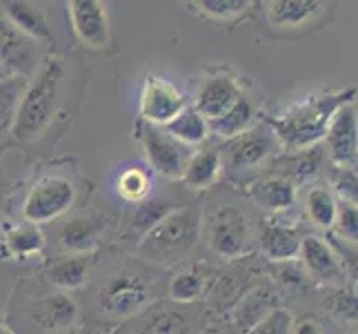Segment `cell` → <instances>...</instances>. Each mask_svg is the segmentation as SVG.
I'll return each instance as SVG.
<instances>
[{
    "instance_id": "cell-1",
    "label": "cell",
    "mask_w": 358,
    "mask_h": 334,
    "mask_svg": "<svg viewBox=\"0 0 358 334\" xmlns=\"http://www.w3.org/2000/svg\"><path fill=\"white\" fill-rule=\"evenodd\" d=\"M356 90L350 88L338 94H320V96H310L307 101L289 107L280 118L271 120L274 127V139L278 147H285L287 152H303L316 147L320 139H325L327 125L334 111L354 101Z\"/></svg>"
},
{
    "instance_id": "cell-2",
    "label": "cell",
    "mask_w": 358,
    "mask_h": 334,
    "mask_svg": "<svg viewBox=\"0 0 358 334\" xmlns=\"http://www.w3.org/2000/svg\"><path fill=\"white\" fill-rule=\"evenodd\" d=\"M63 81V65L60 60H47L38 69L31 85H27L16 105L14 123H11V134L20 143H34L52 125L56 105H58V90Z\"/></svg>"
},
{
    "instance_id": "cell-3",
    "label": "cell",
    "mask_w": 358,
    "mask_h": 334,
    "mask_svg": "<svg viewBox=\"0 0 358 334\" xmlns=\"http://www.w3.org/2000/svg\"><path fill=\"white\" fill-rule=\"evenodd\" d=\"M201 234V212L199 207H182L171 212L143 234L138 254L143 261L156 265H171L187 256Z\"/></svg>"
},
{
    "instance_id": "cell-4",
    "label": "cell",
    "mask_w": 358,
    "mask_h": 334,
    "mask_svg": "<svg viewBox=\"0 0 358 334\" xmlns=\"http://www.w3.org/2000/svg\"><path fill=\"white\" fill-rule=\"evenodd\" d=\"M205 241L209 252L225 261L245 256L252 250L250 216L234 205H218L205 221Z\"/></svg>"
},
{
    "instance_id": "cell-5",
    "label": "cell",
    "mask_w": 358,
    "mask_h": 334,
    "mask_svg": "<svg viewBox=\"0 0 358 334\" xmlns=\"http://www.w3.org/2000/svg\"><path fill=\"white\" fill-rule=\"evenodd\" d=\"M152 303V288L147 279L136 270H120L109 277L98 290V307L101 312L127 321L143 314V310Z\"/></svg>"
},
{
    "instance_id": "cell-6",
    "label": "cell",
    "mask_w": 358,
    "mask_h": 334,
    "mask_svg": "<svg viewBox=\"0 0 358 334\" xmlns=\"http://www.w3.org/2000/svg\"><path fill=\"white\" fill-rule=\"evenodd\" d=\"M76 201V188L65 176H45L31 185L22 201V218L29 225H45L69 212Z\"/></svg>"
},
{
    "instance_id": "cell-7",
    "label": "cell",
    "mask_w": 358,
    "mask_h": 334,
    "mask_svg": "<svg viewBox=\"0 0 358 334\" xmlns=\"http://www.w3.org/2000/svg\"><path fill=\"white\" fill-rule=\"evenodd\" d=\"M185 107H187V103H185V96L176 85H171L160 76H154V74L145 78L138 105L143 123L154 127H165Z\"/></svg>"
},
{
    "instance_id": "cell-8",
    "label": "cell",
    "mask_w": 358,
    "mask_h": 334,
    "mask_svg": "<svg viewBox=\"0 0 358 334\" xmlns=\"http://www.w3.org/2000/svg\"><path fill=\"white\" fill-rule=\"evenodd\" d=\"M138 136L145 156L156 174L169 181H180L185 163H187V154H185L182 145L167 136L160 127L147 125V123L138 125Z\"/></svg>"
},
{
    "instance_id": "cell-9",
    "label": "cell",
    "mask_w": 358,
    "mask_h": 334,
    "mask_svg": "<svg viewBox=\"0 0 358 334\" xmlns=\"http://www.w3.org/2000/svg\"><path fill=\"white\" fill-rule=\"evenodd\" d=\"M41 45H36L22 32H18L11 20L0 9V63L7 67L11 76L27 78L41 65Z\"/></svg>"
},
{
    "instance_id": "cell-10",
    "label": "cell",
    "mask_w": 358,
    "mask_h": 334,
    "mask_svg": "<svg viewBox=\"0 0 358 334\" xmlns=\"http://www.w3.org/2000/svg\"><path fill=\"white\" fill-rule=\"evenodd\" d=\"M327 150L338 167H356L358 150V127H356V107L354 101L341 105L327 125Z\"/></svg>"
},
{
    "instance_id": "cell-11",
    "label": "cell",
    "mask_w": 358,
    "mask_h": 334,
    "mask_svg": "<svg viewBox=\"0 0 358 334\" xmlns=\"http://www.w3.org/2000/svg\"><path fill=\"white\" fill-rule=\"evenodd\" d=\"M69 20L76 39L90 49H105L109 43V20L103 3L96 0H71L67 3Z\"/></svg>"
},
{
    "instance_id": "cell-12",
    "label": "cell",
    "mask_w": 358,
    "mask_h": 334,
    "mask_svg": "<svg viewBox=\"0 0 358 334\" xmlns=\"http://www.w3.org/2000/svg\"><path fill=\"white\" fill-rule=\"evenodd\" d=\"M225 154L229 158L231 167L250 169L265 163V160L278 152V143L271 132L263 130H247L238 136H234L225 143Z\"/></svg>"
},
{
    "instance_id": "cell-13",
    "label": "cell",
    "mask_w": 358,
    "mask_h": 334,
    "mask_svg": "<svg viewBox=\"0 0 358 334\" xmlns=\"http://www.w3.org/2000/svg\"><path fill=\"white\" fill-rule=\"evenodd\" d=\"M301 267L305 272V277L314 279L320 286H329L336 283L343 277V267L338 263V256L323 237H303L301 241Z\"/></svg>"
},
{
    "instance_id": "cell-14",
    "label": "cell",
    "mask_w": 358,
    "mask_h": 334,
    "mask_svg": "<svg viewBox=\"0 0 358 334\" xmlns=\"http://www.w3.org/2000/svg\"><path fill=\"white\" fill-rule=\"evenodd\" d=\"M243 96L236 78H231L229 74H216V76H209L203 85L199 94H196V105L194 109L199 114L212 123L220 118L223 114L236 105V101Z\"/></svg>"
},
{
    "instance_id": "cell-15",
    "label": "cell",
    "mask_w": 358,
    "mask_h": 334,
    "mask_svg": "<svg viewBox=\"0 0 358 334\" xmlns=\"http://www.w3.org/2000/svg\"><path fill=\"white\" fill-rule=\"evenodd\" d=\"M278 307V292L267 286V283H258L254 288H247L241 299L231 307V321L234 328L241 334H247L252 328H256L261 321Z\"/></svg>"
},
{
    "instance_id": "cell-16",
    "label": "cell",
    "mask_w": 358,
    "mask_h": 334,
    "mask_svg": "<svg viewBox=\"0 0 358 334\" xmlns=\"http://www.w3.org/2000/svg\"><path fill=\"white\" fill-rule=\"evenodd\" d=\"M325 3L316 0H271L265 5V16L271 27L282 32L305 29L325 14Z\"/></svg>"
},
{
    "instance_id": "cell-17",
    "label": "cell",
    "mask_w": 358,
    "mask_h": 334,
    "mask_svg": "<svg viewBox=\"0 0 358 334\" xmlns=\"http://www.w3.org/2000/svg\"><path fill=\"white\" fill-rule=\"evenodd\" d=\"M78 319V305L67 292L47 294L34 305V323L45 332H67Z\"/></svg>"
},
{
    "instance_id": "cell-18",
    "label": "cell",
    "mask_w": 358,
    "mask_h": 334,
    "mask_svg": "<svg viewBox=\"0 0 358 334\" xmlns=\"http://www.w3.org/2000/svg\"><path fill=\"white\" fill-rule=\"evenodd\" d=\"M299 228L282 225V223L267 221L261 230V252L271 263H292L301 252Z\"/></svg>"
},
{
    "instance_id": "cell-19",
    "label": "cell",
    "mask_w": 358,
    "mask_h": 334,
    "mask_svg": "<svg viewBox=\"0 0 358 334\" xmlns=\"http://www.w3.org/2000/svg\"><path fill=\"white\" fill-rule=\"evenodd\" d=\"M3 9V14L11 20V25L22 32L27 39H31L36 45L41 47H54V34H52V27H49V22L45 18L43 11L31 5V3H5L0 5Z\"/></svg>"
},
{
    "instance_id": "cell-20",
    "label": "cell",
    "mask_w": 358,
    "mask_h": 334,
    "mask_svg": "<svg viewBox=\"0 0 358 334\" xmlns=\"http://www.w3.org/2000/svg\"><path fill=\"white\" fill-rule=\"evenodd\" d=\"M105 232V221L98 216H76L67 221L58 232V245L65 252L85 254L101 241Z\"/></svg>"
},
{
    "instance_id": "cell-21",
    "label": "cell",
    "mask_w": 358,
    "mask_h": 334,
    "mask_svg": "<svg viewBox=\"0 0 358 334\" xmlns=\"http://www.w3.org/2000/svg\"><path fill=\"white\" fill-rule=\"evenodd\" d=\"M223 172V156L214 147H203L194 156L187 158L180 181L189 190H207L220 179Z\"/></svg>"
},
{
    "instance_id": "cell-22",
    "label": "cell",
    "mask_w": 358,
    "mask_h": 334,
    "mask_svg": "<svg viewBox=\"0 0 358 334\" xmlns=\"http://www.w3.org/2000/svg\"><path fill=\"white\" fill-rule=\"evenodd\" d=\"M252 199L267 212H287L296 203V185L285 176H267L252 185Z\"/></svg>"
},
{
    "instance_id": "cell-23",
    "label": "cell",
    "mask_w": 358,
    "mask_h": 334,
    "mask_svg": "<svg viewBox=\"0 0 358 334\" xmlns=\"http://www.w3.org/2000/svg\"><path fill=\"white\" fill-rule=\"evenodd\" d=\"M209 281H212V270L203 263L187 265L176 272L169 281V299L176 303H194L207 294Z\"/></svg>"
},
{
    "instance_id": "cell-24",
    "label": "cell",
    "mask_w": 358,
    "mask_h": 334,
    "mask_svg": "<svg viewBox=\"0 0 358 334\" xmlns=\"http://www.w3.org/2000/svg\"><path fill=\"white\" fill-rule=\"evenodd\" d=\"M90 274V258L85 254L60 256L45 270V279L60 292H71L85 286Z\"/></svg>"
},
{
    "instance_id": "cell-25",
    "label": "cell",
    "mask_w": 358,
    "mask_h": 334,
    "mask_svg": "<svg viewBox=\"0 0 358 334\" xmlns=\"http://www.w3.org/2000/svg\"><path fill=\"white\" fill-rule=\"evenodd\" d=\"M43 247H45V237L41 228L27 223V225L7 228L0 254L7 258H29L34 254H38Z\"/></svg>"
},
{
    "instance_id": "cell-26",
    "label": "cell",
    "mask_w": 358,
    "mask_h": 334,
    "mask_svg": "<svg viewBox=\"0 0 358 334\" xmlns=\"http://www.w3.org/2000/svg\"><path fill=\"white\" fill-rule=\"evenodd\" d=\"M165 134L176 143L201 145L209 139V123L194 107H185L174 120L165 125Z\"/></svg>"
},
{
    "instance_id": "cell-27",
    "label": "cell",
    "mask_w": 358,
    "mask_h": 334,
    "mask_svg": "<svg viewBox=\"0 0 358 334\" xmlns=\"http://www.w3.org/2000/svg\"><path fill=\"white\" fill-rule=\"evenodd\" d=\"M338 199L325 185H314L305 194V212L318 230H331L336 221Z\"/></svg>"
},
{
    "instance_id": "cell-28",
    "label": "cell",
    "mask_w": 358,
    "mask_h": 334,
    "mask_svg": "<svg viewBox=\"0 0 358 334\" xmlns=\"http://www.w3.org/2000/svg\"><path fill=\"white\" fill-rule=\"evenodd\" d=\"M254 120V105L250 103V98L241 96L236 105H234L227 114H223L220 118L209 123V134H216L220 139H234V136H238L243 132L250 130Z\"/></svg>"
},
{
    "instance_id": "cell-29",
    "label": "cell",
    "mask_w": 358,
    "mask_h": 334,
    "mask_svg": "<svg viewBox=\"0 0 358 334\" xmlns=\"http://www.w3.org/2000/svg\"><path fill=\"white\" fill-rule=\"evenodd\" d=\"M245 286H247V272L245 270H227V272H218V277L209 281V288H207V294L209 299L218 301V305H231L236 303L243 292H245Z\"/></svg>"
},
{
    "instance_id": "cell-30",
    "label": "cell",
    "mask_w": 358,
    "mask_h": 334,
    "mask_svg": "<svg viewBox=\"0 0 358 334\" xmlns=\"http://www.w3.org/2000/svg\"><path fill=\"white\" fill-rule=\"evenodd\" d=\"M136 334H192V326L185 314L160 307L143 321Z\"/></svg>"
},
{
    "instance_id": "cell-31",
    "label": "cell",
    "mask_w": 358,
    "mask_h": 334,
    "mask_svg": "<svg viewBox=\"0 0 358 334\" xmlns=\"http://www.w3.org/2000/svg\"><path fill=\"white\" fill-rule=\"evenodd\" d=\"M116 192L122 201L138 205L152 192V179L143 167H127L116 179Z\"/></svg>"
},
{
    "instance_id": "cell-32",
    "label": "cell",
    "mask_w": 358,
    "mask_h": 334,
    "mask_svg": "<svg viewBox=\"0 0 358 334\" xmlns=\"http://www.w3.org/2000/svg\"><path fill=\"white\" fill-rule=\"evenodd\" d=\"M24 88H27V78H22V76H9L7 81L0 83V139H3V134L11 130L16 105L20 101Z\"/></svg>"
},
{
    "instance_id": "cell-33",
    "label": "cell",
    "mask_w": 358,
    "mask_h": 334,
    "mask_svg": "<svg viewBox=\"0 0 358 334\" xmlns=\"http://www.w3.org/2000/svg\"><path fill=\"white\" fill-rule=\"evenodd\" d=\"M320 160H323V152H320L318 147H310V150H303V152H292V156L285 160V167H287L285 179L292 181L294 185L310 181L312 176H316Z\"/></svg>"
},
{
    "instance_id": "cell-34",
    "label": "cell",
    "mask_w": 358,
    "mask_h": 334,
    "mask_svg": "<svg viewBox=\"0 0 358 334\" xmlns=\"http://www.w3.org/2000/svg\"><path fill=\"white\" fill-rule=\"evenodd\" d=\"M194 7L201 16L214 22H234L252 7V3L247 0H201Z\"/></svg>"
},
{
    "instance_id": "cell-35",
    "label": "cell",
    "mask_w": 358,
    "mask_h": 334,
    "mask_svg": "<svg viewBox=\"0 0 358 334\" xmlns=\"http://www.w3.org/2000/svg\"><path fill=\"white\" fill-rule=\"evenodd\" d=\"M171 212V203L169 201H158V199H152V201H141L136 205L134 214H131V228L138 232V234H147L156 223L163 221L167 214Z\"/></svg>"
},
{
    "instance_id": "cell-36",
    "label": "cell",
    "mask_w": 358,
    "mask_h": 334,
    "mask_svg": "<svg viewBox=\"0 0 358 334\" xmlns=\"http://www.w3.org/2000/svg\"><path fill=\"white\" fill-rule=\"evenodd\" d=\"M334 228H336V234L345 243L356 247V239H358V212H356V205L338 201Z\"/></svg>"
},
{
    "instance_id": "cell-37",
    "label": "cell",
    "mask_w": 358,
    "mask_h": 334,
    "mask_svg": "<svg viewBox=\"0 0 358 334\" xmlns=\"http://www.w3.org/2000/svg\"><path fill=\"white\" fill-rule=\"evenodd\" d=\"M329 312L348 321V323H356V290L352 288H336L327 299Z\"/></svg>"
},
{
    "instance_id": "cell-38",
    "label": "cell",
    "mask_w": 358,
    "mask_h": 334,
    "mask_svg": "<svg viewBox=\"0 0 358 334\" xmlns=\"http://www.w3.org/2000/svg\"><path fill=\"white\" fill-rule=\"evenodd\" d=\"M247 334H292V316L287 310L276 307Z\"/></svg>"
},
{
    "instance_id": "cell-39",
    "label": "cell",
    "mask_w": 358,
    "mask_h": 334,
    "mask_svg": "<svg viewBox=\"0 0 358 334\" xmlns=\"http://www.w3.org/2000/svg\"><path fill=\"white\" fill-rule=\"evenodd\" d=\"M336 194L343 203L356 205V167H338L334 176V196Z\"/></svg>"
},
{
    "instance_id": "cell-40",
    "label": "cell",
    "mask_w": 358,
    "mask_h": 334,
    "mask_svg": "<svg viewBox=\"0 0 358 334\" xmlns=\"http://www.w3.org/2000/svg\"><path fill=\"white\" fill-rule=\"evenodd\" d=\"M292 332L294 334H323L320 326L316 323V321H312V319H305V321H301V323H296L292 328Z\"/></svg>"
},
{
    "instance_id": "cell-41",
    "label": "cell",
    "mask_w": 358,
    "mask_h": 334,
    "mask_svg": "<svg viewBox=\"0 0 358 334\" xmlns=\"http://www.w3.org/2000/svg\"><path fill=\"white\" fill-rule=\"evenodd\" d=\"M11 76V74L7 71V67L3 65V63H0V83H3V81H7Z\"/></svg>"
},
{
    "instance_id": "cell-42",
    "label": "cell",
    "mask_w": 358,
    "mask_h": 334,
    "mask_svg": "<svg viewBox=\"0 0 358 334\" xmlns=\"http://www.w3.org/2000/svg\"><path fill=\"white\" fill-rule=\"evenodd\" d=\"M203 334H220V332H218L216 328H207V330H205Z\"/></svg>"
},
{
    "instance_id": "cell-43",
    "label": "cell",
    "mask_w": 358,
    "mask_h": 334,
    "mask_svg": "<svg viewBox=\"0 0 358 334\" xmlns=\"http://www.w3.org/2000/svg\"><path fill=\"white\" fill-rule=\"evenodd\" d=\"M0 334H11V332H9V330H7L5 326H0Z\"/></svg>"
},
{
    "instance_id": "cell-44",
    "label": "cell",
    "mask_w": 358,
    "mask_h": 334,
    "mask_svg": "<svg viewBox=\"0 0 358 334\" xmlns=\"http://www.w3.org/2000/svg\"><path fill=\"white\" fill-rule=\"evenodd\" d=\"M348 334H356V332H348Z\"/></svg>"
}]
</instances>
